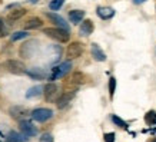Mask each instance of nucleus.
I'll return each instance as SVG.
<instances>
[{"mask_svg": "<svg viewBox=\"0 0 156 142\" xmlns=\"http://www.w3.org/2000/svg\"><path fill=\"white\" fill-rule=\"evenodd\" d=\"M43 33L46 35V36H49V38H52L53 40H57V42H60V43H66L70 39L69 30H65V29H62V27H48L43 30Z\"/></svg>", "mask_w": 156, "mask_h": 142, "instance_id": "1", "label": "nucleus"}, {"mask_svg": "<svg viewBox=\"0 0 156 142\" xmlns=\"http://www.w3.org/2000/svg\"><path fill=\"white\" fill-rule=\"evenodd\" d=\"M72 69V62L70 60H66L60 63V65H57V66L52 67V71L49 72V81H56V79H60L63 76H66Z\"/></svg>", "mask_w": 156, "mask_h": 142, "instance_id": "2", "label": "nucleus"}, {"mask_svg": "<svg viewBox=\"0 0 156 142\" xmlns=\"http://www.w3.org/2000/svg\"><path fill=\"white\" fill-rule=\"evenodd\" d=\"M3 67H5L7 72L13 73V75H23V73H26V71H27L23 62L16 60V59H7V60L3 63Z\"/></svg>", "mask_w": 156, "mask_h": 142, "instance_id": "3", "label": "nucleus"}, {"mask_svg": "<svg viewBox=\"0 0 156 142\" xmlns=\"http://www.w3.org/2000/svg\"><path fill=\"white\" fill-rule=\"evenodd\" d=\"M53 116V111L48 108H37L32 112V118L36 122H46Z\"/></svg>", "mask_w": 156, "mask_h": 142, "instance_id": "4", "label": "nucleus"}, {"mask_svg": "<svg viewBox=\"0 0 156 142\" xmlns=\"http://www.w3.org/2000/svg\"><path fill=\"white\" fill-rule=\"evenodd\" d=\"M43 93H44V99L48 102H57V99H59V86L56 83H48L44 86Z\"/></svg>", "mask_w": 156, "mask_h": 142, "instance_id": "5", "label": "nucleus"}, {"mask_svg": "<svg viewBox=\"0 0 156 142\" xmlns=\"http://www.w3.org/2000/svg\"><path fill=\"white\" fill-rule=\"evenodd\" d=\"M82 53H83V45L80 42H72L66 49V56L69 57V60L80 57Z\"/></svg>", "mask_w": 156, "mask_h": 142, "instance_id": "6", "label": "nucleus"}, {"mask_svg": "<svg viewBox=\"0 0 156 142\" xmlns=\"http://www.w3.org/2000/svg\"><path fill=\"white\" fill-rule=\"evenodd\" d=\"M36 49H37V42L36 40H30V42L24 43L23 46L20 47V56L24 57V59H30L34 55Z\"/></svg>", "mask_w": 156, "mask_h": 142, "instance_id": "7", "label": "nucleus"}, {"mask_svg": "<svg viewBox=\"0 0 156 142\" xmlns=\"http://www.w3.org/2000/svg\"><path fill=\"white\" fill-rule=\"evenodd\" d=\"M19 126H20L22 133H24L26 137L32 138V137H36V135H37V128H36L32 122H29V121H20Z\"/></svg>", "mask_w": 156, "mask_h": 142, "instance_id": "8", "label": "nucleus"}, {"mask_svg": "<svg viewBox=\"0 0 156 142\" xmlns=\"http://www.w3.org/2000/svg\"><path fill=\"white\" fill-rule=\"evenodd\" d=\"M9 114H10L12 118L23 121V118H26V116L29 115V109L24 108V106H13V108L9 109Z\"/></svg>", "mask_w": 156, "mask_h": 142, "instance_id": "9", "label": "nucleus"}, {"mask_svg": "<svg viewBox=\"0 0 156 142\" xmlns=\"http://www.w3.org/2000/svg\"><path fill=\"white\" fill-rule=\"evenodd\" d=\"M46 16H48V19L52 22V23H55L57 26V27H62L65 29V30H69V24H67V22L62 16H59V14L56 13H46Z\"/></svg>", "mask_w": 156, "mask_h": 142, "instance_id": "10", "label": "nucleus"}, {"mask_svg": "<svg viewBox=\"0 0 156 142\" xmlns=\"http://www.w3.org/2000/svg\"><path fill=\"white\" fill-rule=\"evenodd\" d=\"M26 75H29L32 79H39V81L49 78V73L46 71H43L42 67H32V69H27V71H26Z\"/></svg>", "mask_w": 156, "mask_h": 142, "instance_id": "11", "label": "nucleus"}, {"mask_svg": "<svg viewBox=\"0 0 156 142\" xmlns=\"http://www.w3.org/2000/svg\"><path fill=\"white\" fill-rule=\"evenodd\" d=\"M93 29H95V26H93V22L90 19H86L82 22L80 27H79V35L80 36H90V35L93 33Z\"/></svg>", "mask_w": 156, "mask_h": 142, "instance_id": "12", "label": "nucleus"}, {"mask_svg": "<svg viewBox=\"0 0 156 142\" xmlns=\"http://www.w3.org/2000/svg\"><path fill=\"white\" fill-rule=\"evenodd\" d=\"M75 98V92H66V93H63L59 96V99H57V108L59 109H63L65 106L70 104V100Z\"/></svg>", "mask_w": 156, "mask_h": 142, "instance_id": "13", "label": "nucleus"}, {"mask_svg": "<svg viewBox=\"0 0 156 142\" xmlns=\"http://www.w3.org/2000/svg\"><path fill=\"white\" fill-rule=\"evenodd\" d=\"M90 50H92V56H93L95 60H98V62H105L106 60V55H105V52L100 49V46L98 45V43H92Z\"/></svg>", "mask_w": 156, "mask_h": 142, "instance_id": "14", "label": "nucleus"}, {"mask_svg": "<svg viewBox=\"0 0 156 142\" xmlns=\"http://www.w3.org/2000/svg\"><path fill=\"white\" fill-rule=\"evenodd\" d=\"M24 14H26V10L22 9V7H17V9L10 10V12H9V14H7V20H9L10 23H14L16 20L22 19Z\"/></svg>", "mask_w": 156, "mask_h": 142, "instance_id": "15", "label": "nucleus"}, {"mask_svg": "<svg viewBox=\"0 0 156 142\" xmlns=\"http://www.w3.org/2000/svg\"><path fill=\"white\" fill-rule=\"evenodd\" d=\"M96 12H98V16L103 20L112 19V17L115 16V10L112 9V7H103V6H100V7H98Z\"/></svg>", "mask_w": 156, "mask_h": 142, "instance_id": "16", "label": "nucleus"}, {"mask_svg": "<svg viewBox=\"0 0 156 142\" xmlns=\"http://www.w3.org/2000/svg\"><path fill=\"white\" fill-rule=\"evenodd\" d=\"M29 137H26L24 133H19V132H14V131H10L6 137V142H24L27 141Z\"/></svg>", "mask_w": 156, "mask_h": 142, "instance_id": "17", "label": "nucleus"}, {"mask_svg": "<svg viewBox=\"0 0 156 142\" xmlns=\"http://www.w3.org/2000/svg\"><path fill=\"white\" fill-rule=\"evenodd\" d=\"M43 26V22L42 19H39V17H30L27 22H24L23 27L24 30H32V29H39Z\"/></svg>", "mask_w": 156, "mask_h": 142, "instance_id": "18", "label": "nucleus"}, {"mask_svg": "<svg viewBox=\"0 0 156 142\" xmlns=\"http://www.w3.org/2000/svg\"><path fill=\"white\" fill-rule=\"evenodd\" d=\"M83 17H85L83 10H72V12H69V19L73 24H79L80 22H83Z\"/></svg>", "mask_w": 156, "mask_h": 142, "instance_id": "19", "label": "nucleus"}, {"mask_svg": "<svg viewBox=\"0 0 156 142\" xmlns=\"http://www.w3.org/2000/svg\"><path fill=\"white\" fill-rule=\"evenodd\" d=\"M86 82V75L85 73H82V72H75L73 75L70 76V83L72 85H82V83H85Z\"/></svg>", "mask_w": 156, "mask_h": 142, "instance_id": "20", "label": "nucleus"}, {"mask_svg": "<svg viewBox=\"0 0 156 142\" xmlns=\"http://www.w3.org/2000/svg\"><path fill=\"white\" fill-rule=\"evenodd\" d=\"M44 90V88L43 86H40V85H37V86H33L32 89H29L27 92H26V98H37V96H40L42 95V92Z\"/></svg>", "mask_w": 156, "mask_h": 142, "instance_id": "21", "label": "nucleus"}, {"mask_svg": "<svg viewBox=\"0 0 156 142\" xmlns=\"http://www.w3.org/2000/svg\"><path fill=\"white\" fill-rule=\"evenodd\" d=\"M29 36V33H26L24 30H19V32H14L12 35V42H16V40H22V39H26Z\"/></svg>", "mask_w": 156, "mask_h": 142, "instance_id": "22", "label": "nucleus"}, {"mask_svg": "<svg viewBox=\"0 0 156 142\" xmlns=\"http://www.w3.org/2000/svg\"><path fill=\"white\" fill-rule=\"evenodd\" d=\"M145 121H146L147 125H153V123H156V112L149 111V112L145 115Z\"/></svg>", "mask_w": 156, "mask_h": 142, "instance_id": "23", "label": "nucleus"}, {"mask_svg": "<svg viewBox=\"0 0 156 142\" xmlns=\"http://www.w3.org/2000/svg\"><path fill=\"white\" fill-rule=\"evenodd\" d=\"M63 5H65V0H52V2L49 3V9L50 10H59Z\"/></svg>", "mask_w": 156, "mask_h": 142, "instance_id": "24", "label": "nucleus"}, {"mask_svg": "<svg viewBox=\"0 0 156 142\" xmlns=\"http://www.w3.org/2000/svg\"><path fill=\"white\" fill-rule=\"evenodd\" d=\"M112 121H113V123H116V125H118V126H120L122 129H128V123L125 122L122 118H119V116L113 115V116H112Z\"/></svg>", "mask_w": 156, "mask_h": 142, "instance_id": "25", "label": "nucleus"}, {"mask_svg": "<svg viewBox=\"0 0 156 142\" xmlns=\"http://www.w3.org/2000/svg\"><path fill=\"white\" fill-rule=\"evenodd\" d=\"M115 90H116V79H115V78H110V79H109V95H110V98H113Z\"/></svg>", "mask_w": 156, "mask_h": 142, "instance_id": "26", "label": "nucleus"}, {"mask_svg": "<svg viewBox=\"0 0 156 142\" xmlns=\"http://www.w3.org/2000/svg\"><path fill=\"white\" fill-rule=\"evenodd\" d=\"M39 142H53V135L52 133H43Z\"/></svg>", "mask_w": 156, "mask_h": 142, "instance_id": "27", "label": "nucleus"}, {"mask_svg": "<svg viewBox=\"0 0 156 142\" xmlns=\"http://www.w3.org/2000/svg\"><path fill=\"white\" fill-rule=\"evenodd\" d=\"M103 139H105V142H115V133L113 132L105 133V135H103Z\"/></svg>", "mask_w": 156, "mask_h": 142, "instance_id": "28", "label": "nucleus"}, {"mask_svg": "<svg viewBox=\"0 0 156 142\" xmlns=\"http://www.w3.org/2000/svg\"><path fill=\"white\" fill-rule=\"evenodd\" d=\"M6 35V30H5V22L3 19L0 17V36H5Z\"/></svg>", "mask_w": 156, "mask_h": 142, "instance_id": "29", "label": "nucleus"}, {"mask_svg": "<svg viewBox=\"0 0 156 142\" xmlns=\"http://www.w3.org/2000/svg\"><path fill=\"white\" fill-rule=\"evenodd\" d=\"M146 0H133V3L135 5H142V3H145Z\"/></svg>", "mask_w": 156, "mask_h": 142, "instance_id": "30", "label": "nucleus"}, {"mask_svg": "<svg viewBox=\"0 0 156 142\" xmlns=\"http://www.w3.org/2000/svg\"><path fill=\"white\" fill-rule=\"evenodd\" d=\"M151 142H156V138H153V139H152V141Z\"/></svg>", "mask_w": 156, "mask_h": 142, "instance_id": "31", "label": "nucleus"}]
</instances>
